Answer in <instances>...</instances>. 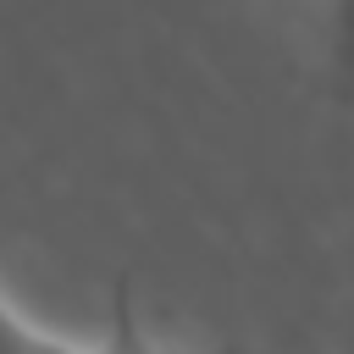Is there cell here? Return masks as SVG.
Wrapping results in <instances>:
<instances>
[{
  "label": "cell",
  "mask_w": 354,
  "mask_h": 354,
  "mask_svg": "<svg viewBox=\"0 0 354 354\" xmlns=\"http://www.w3.org/2000/svg\"><path fill=\"white\" fill-rule=\"evenodd\" d=\"M310 33L332 94L354 100V0H310Z\"/></svg>",
  "instance_id": "2"
},
{
  "label": "cell",
  "mask_w": 354,
  "mask_h": 354,
  "mask_svg": "<svg viewBox=\"0 0 354 354\" xmlns=\"http://www.w3.org/2000/svg\"><path fill=\"white\" fill-rule=\"evenodd\" d=\"M0 354H160V348L138 332L127 299H116V321H111L105 337H94V343H72V337L44 332V326L28 321L22 310H11V299L0 293Z\"/></svg>",
  "instance_id": "1"
}]
</instances>
